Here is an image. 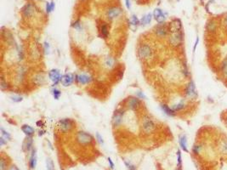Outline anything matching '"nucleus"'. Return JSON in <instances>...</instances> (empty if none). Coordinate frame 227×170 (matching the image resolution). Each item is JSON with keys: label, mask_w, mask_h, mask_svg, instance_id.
I'll return each instance as SVG.
<instances>
[{"label": "nucleus", "mask_w": 227, "mask_h": 170, "mask_svg": "<svg viewBox=\"0 0 227 170\" xmlns=\"http://www.w3.org/2000/svg\"><path fill=\"white\" fill-rule=\"evenodd\" d=\"M184 107H185V103H184V102H180V103H178L177 105H174V106H173V108H172V109H173V111L176 112V111H180V110H182Z\"/></svg>", "instance_id": "29"}, {"label": "nucleus", "mask_w": 227, "mask_h": 170, "mask_svg": "<svg viewBox=\"0 0 227 170\" xmlns=\"http://www.w3.org/2000/svg\"><path fill=\"white\" fill-rule=\"evenodd\" d=\"M37 125H38V127H42L41 125H43V123L41 121H38V122H37Z\"/></svg>", "instance_id": "47"}, {"label": "nucleus", "mask_w": 227, "mask_h": 170, "mask_svg": "<svg viewBox=\"0 0 227 170\" xmlns=\"http://www.w3.org/2000/svg\"><path fill=\"white\" fill-rule=\"evenodd\" d=\"M114 62L115 61H114V60H113V58L107 57L106 59V61H105V65H106L108 68H111L114 66Z\"/></svg>", "instance_id": "24"}, {"label": "nucleus", "mask_w": 227, "mask_h": 170, "mask_svg": "<svg viewBox=\"0 0 227 170\" xmlns=\"http://www.w3.org/2000/svg\"><path fill=\"white\" fill-rule=\"evenodd\" d=\"M77 141L80 145H89L93 141V136L89 133L83 131H80L77 134Z\"/></svg>", "instance_id": "5"}, {"label": "nucleus", "mask_w": 227, "mask_h": 170, "mask_svg": "<svg viewBox=\"0 0 227 170\" xmlns=\"http://www.w3.org/2000/svg\"><path fill=\"white\" fill-rule=\"evenodd\" d=\"M126 105L128 106V109L132 110V111H135V110L139 109V107L141 105L140 98L138 97H129L126 101Z\"/></svg>", "instance_id": "7"}, {"label": "nucleus", "mask_w": 227, "mask_h": 170, "mask_svg": "<svg viewBox=\"0 0 227 170\" xmlns=\"http://www.w3.org/2000/svg\"><path fill=\"white\" fill-rule=\"evenodd\" d=\"M138 56L142 61H150L153 57L154 51L149 44H141L138 48Z\"/></svg>", "instance_id": "1"}, {"label": "nucleus", "mask_w": 227, "mask_h": 170, "mask_svg": "<svg viewBox=\"0 0 227 170\" xmlns=\"http://www.w3.org/2000/svg\"><path fill=\"white\" fill-rule=\"evenodd\" d=\"M177 161H178V165H180L182 162L181 152H180V151H178V152H177Z\"/></svg>", "instance_id": "37"}, {"label": "nucleus", "mask_w": 227, "mask_h": 170, "mask_svg": "<svg viewBox=\"0 0 227 170\" xmlns=\"http://www.w3.org/2000/svg\"><path fill=\"white\" fill-rule=\"evenodd\" d=\"M185 93H186L187 96L190 98H196L197 96V89H196L195 83L192 81H191L190 83H188V85H187V87H186Z\"/></svg>", "instance_id": "12"}, {"label": "nucleus", "mask_w": 227, "mask_h": 170, "mask_svg": "<svg viewBox=\"0 0 227 170\" xmlns=\"http://www.w3.org/2000/svg\"><path fill=\"white\" fill-rule=\"evenodd\" d=\"M156 128V123L149 116H144L141 119V128L142 131L145 134H150L153 131H155Z\"/></svg>", "instance_id": "2"}, {"label": "nucleus", "mask_w": 227, "mask_h": 170, "mask_svg": "<svg viewBox=\"0 0 227 170\" xmlns=\"http://www.w3.org/2000/svg\"><path fill=\"white\" fill-rule=\"evenodd\" d=\"M100 32H101V35L103 36V37H105V38H106V37H108V34H109V30H108V27L106 24H102L100 27Z\"/></svg>", "instance_id": "23"}, {"label": "nucleus", "mask_w": 227, "mask_h": 170, "mask_svg": "<svg viewBox=\"0 0 227 170\" xmlns=\"http://www.w3.org/2000/svg\"><path fill=\"white\" fill-rule=\"evenodd\" d=\"M72 27H73L74 29L76 30H81V24H80V21L79 20H77V21H75L74 23L72 25Z\"/></svg>", "instance_id": "34"}, {"label": "nucleus", "mask_w": 227, "mask_h": 170, "mask_svg": "<svg viewBox=\"0 0 227 170\" xmlns=\"http://www.w3.org/2000/svg\"><path fill=\"white\" fill-rule=\"evenodd\" d=\"M96 139H97V140H98V141H99L100 144H104V140H103L102 136H101V135L100 134V133H96Z\"/></svg>", "instance_id": "38"}, {"label": "nucleus", "mask_w": 227, "mask_h": 170, "mask_svg": "<svg viewBox=\"0 0 227 170\" xmlns=\"http://www.w3.org/2000/svg\"><path fill=\"white\" fill-rule=\"evenodd\" d=\"M131 24L133 26H135V27H137L139 24H140V20H139L138 18H137L136 15H133V16H132V18H131Z\"/></svg>", "instance_id": "30"}, {"label": "nucleus", "mask_w": 227, "mask_h": 170, "mask_svg": "<svg viewBox=\"0 0 227 170\" xmlns=\"http://www.w3.org/2000/svg\"><path fill=\"white\" fill-rule=\"evenodd\" d=\"M155 33L156 34V35L158 36V37H165V36L167 35V33H168V29H167V27H165L164 25H163V24H160V25H158L157 27H155Z\"/></svg>", "instance_id": "15"}, {"label": "nucleus", "mask_w": 227, "mask_h": 170, "mask_svg": "<svg viewBox=\"0 0 227 170\" xmlns=\"http://www.w3.org/2000/svg\"><path fill=\"white\" fill-rule=\"evenodd\" d=\"M62 170H63V169H62Z\"/></svg>", "instance_id": "52"}, {"label": "nucleus", "mask_w": 227, "mask_h": 170, "mask_svg": "<svg viewBox=\"0 0 227 170\" xmlns=\"http://www.w3.org/2000/svg\"><path fill=\"white\" fill-rule=\"evenodd\" d=\"M226 23H227V15H226Z\"/></svg>", "instance_id": "49"}, {"label": "nucleus", "mask_w": 227, "mask_h": 170, "mask_svg": "<svg viewBox=\"0 0 227 170\" xmlns=\"http://www.w3.org/2000/svg\"><path fill=\"white\" fill-rule=\"evenodd\" d=\"M125 2H126V6H127V8L129 9L130 8H131V4H130V1L129 0H125Z\"/></svg>", "instance_id": "45"}, {"label": "nucleus", "mask_w": 227, "mask_h": 170, "mask_svg": "<svg viewBox=\"0 0 227 170\" xmlns=\"http://www.w3.org/2000/svg\"><path fill=\"white\" fill-rule=\"evenodd\" d=\"M124 164L126 165L128 170H136V168L135 167V165H133V164L130 163V162H127V161H124Z\"/></svg>", "instance_id": "33"}, {"label": "nucleus", "mask_w": 227, "mask_h": 170, "mask_svg": "<svg viewBox=\"0 0 227 170\" xmlns=\"http://www.w3.org/2000/svg\"><path fill=\"white\" fill-rule=\"evenodd\" d=\"M32 144H33L32 137L27 136V138L25 139V140H24V142H23V145H22L23 151H25V152H30L32 148Z\"/></svg>", "instance_id": "16"}, {"label": "nucleus", "mask_w": 227, "mask_h": 170, "mask_svg": "<svg viewBox=\"0 0 227 170\" xmlns=\"http://www.w3.org/2000/svg\"><path fill=\"white\" fill-rule=\"evenodd\" d=\"M107 160H108V162H109V164H110V168H111V169H114V163H113V162L111 161V159L110 158V157H108Z\"/></svg>", "instance_id": "42"}, {"label": "nucleus", "mask_w": 227, "mask_h": 170, "mask_svg": "<svg viewBox=\"0 0 227 170\" xmlns=\"http://www.w3.org/2000/svg\"><path fill=\"white\" fill-rule=\"evenodd\" d=\"M122 14V9L118 7H112V8L109 9L106 12V15L110 20H113V19L118 17Z\"/></svg>", "instance_id": "11"}, {"label": "nucleus", "mask_w": 227, "mask_h": 170, "mask_svg": "<svg viewBox=\"0 0 227 170\" xmlns=\"http://www.w3.org/2000/svg\"><path fill=\"white\" fill-rule=\"evenodd\" d=\"M34 82L37 83V85H43L44 83H45V77L43 74H37L35 76L34 78Z\"/></svg>", "instance_id": "21"}, {"label": "nucleus", "mask_w": 227, "mask_h": 170, "mask_svg": "<svg viewBox=\"0 0 227 170\" xmlns=\"http://www.w3.org/2000/svg\"><path fill=\"white\" fill-rule=\"evenodd\" d=\"M171 36L169 37V42L173 46H178L182 43L183 35L180 29H170Z\"/></svg>", "instance_id": "4"}, {"label": "nucleus", "mask_w": 227, "mask_h": 170, "mask_svg": "<svg viewBox=\"0 0 227 170\" xmlns=\"http://www.w3.org/2000/svg\"><path fill=\"white\" fill-rule=\"evenodd\" d=\"M7 169V162L3 158H1L0 160V170H5Z\"/></svg>", "instance_id": "32"}, {"label": "nucleus", "mask_w": 227, "mask_h": 170, "mask_svg": "<svg viewBox=\"0 0 227 170\" xmlns=\"http://www.w3.org/2000/svg\"><path fill=\"white\" fill-rule=\"evenodd\" d=\"M46 167H47V170H55L54 162L50 158H47V160H46Z\"/></svg>", "instance_id": "27"}, {"label": "nucleus", "mask_w": 227, "mask_h": 170, "mask_svg": "<svg viewBox=\"0 0 227 170\" xmlns=\"http://www.w3.org/2000/svg\"><path fill=\"white\" fill-rule=\"evenodd\" d=\"M151 18H152V15H151V14H147L146 15H145V16L140 20V24L143 26L150 24V22L151 21Z\"/></svg>", "instance_id": "22"}, {"label": "nucleus", "mask_w": 227, "mask_h": 170, "mask_svg": "<svg viewBox=\"0 0 227 170\" xmlns=\"http://www.w3.org/2000/svg\"><path fill=\"white\" fill-rule=\"evenodd\" d=\"M75 80H76V76L72 74V73H66V74L62 75L61 83L64 87H68V86H71L73 84Z\"/></svg>", "instance_id": "9"}, {"label": "nucleus", "mask_w": 227, "mask_h": 170, "mask_svg": "<svg viewBox=\"0 0 227 170\" xmlns=\"http://www.w3.org/2000/svg\"><path fill=\"white\" fill-rule=\"evenodd\" d=\"M137 96H138V98H140V99H145V95L143 94V92H140V91H138L137 92Z\"/></svg>", "instance_id": "39"}, {"label": "nucleus", "mask_w": 227, "mask_h": 170, "mask_svg": "<svg viewBox=\"0 0 227 170\" xmlns=\"http://www.w3.org/2000/svg\"><path fill=\"white\" fill-rule=\"evenodd\" d=\"M76 81L81 85L89 84L91 82V78L87 74H78L76 75Z\"/></svg>", "instance_id": "13"}, {"label": "nucleus", "mask_w": 227, "mask_h": 170, "mask_svg": "<svg viewBox=\"0 0 227 170\" xmlns=\"http://www.w3.org/2000/svg\"><path fill=\"white\" fill-rule=\"evenodd\" d=\"M52 94L54 99H59L61 95V90H59L58 89H55V88H54V89H52Z\"/></svg>", "instance_id": "26"}, {"label": "nucleus", "mask_w": 227, "mask_h": 170, "mask_svg": "<svg viewBox=\"0 0 227 170\" xmlns=\"http://www.w3.org/2000/svg\"><path fill=\"white\" fill-rule=\"evenodd\" d=\"M123 115H124V111L123 110H116L112 116V125L114 127H119L123 123Z\"/></svg>", "instance_id": "6"}, {"label": "nucleus", "mask_w": 227, "mask_h": 170, "mask_svg": "<svg viewBox=\"0 0 227 170\" xmlns=\"http://www.w3.org/2000/svg\"><path fill=\"white\" fill-rule=\"evenodd\" d=\"M198 42H199V37H197V39H196V42H195V44H194L193 51H195L196 49H197V44H198Z\"/></svg>", "instance_id": "44"}, {"label": "nucleus", "mask_w": 227, "mask_h": 170, "mask_svg": "<svg viewBox=\"0 0 227 170\" xmlns=\"http://www.w3.org/2000/svg\"><path fill=\"white\" fill-rule=\"evenodd\" d=\"M0 87H1V89L2 90H4V89H8L9 86H8V83H5L4 80H3V78H2L1 79V83H0Z\"/></svg>", "instance_id": "35"}, {"label": "nucleus", "mask_w": 227, "mask_h": 170, "mask_svg": "<svg viewBox=\"0 0 227 170\" xmlns=\"http://www.w3.org/2000/svg\"><path fill=\"white\" fill-rule=\"evenodd\" d=\"M21 130L27 136H32L35 134V129L28 124H24L21 126Z\"/></svg>", "instance_id": "17"}, {"label": "nucleus", "mask_w": 227, "mask_h": 170, "mask_svg": "<svg viewBox=\"0 0 227 170\" xmlns=\"http://www.w3.org/2000/svg\"><path fill=\"white\" fill-rule=\"evenodd\" d=\"M36 165H37V153H36L35 149H32L30 160H29V166L31 169H33L36 168Z\"/></svg>", "instance_id": "18"}, {"label": "nucleus", "mask_w": 227, "mask_h": 170, "mask_svg": "<svg viewBox=\"0 0 227 170\" xmlns=\"http://www.w3.org/2000/svg\"><path fill=\"white\" fill-rule=\"evenodd\" d=\"M207 27H208V29H209V31H214V29H215V23H214V21L209 22V23L208 24Z\"/></svg>", "instance_id": "36"}, {"label": "nucleus", "mask_w": 227, "mask_h": 170, "mask_svg": "<svg viewBox=\"0 0 227 170\" xmlns=\"http://www.w3.org/2000/svg\"><path fill=\"white\" fill-rule=\"evenodd\" d=\"M5 144H7V140L1 136V138H0V146H3V145H5Z\"/></svg>", "instance_id": "40"}, {"label": "nucleus", "mask_w": 227, "mask_h": 170, "mask_svg": "<svg viewBox=\"0 0 227 170\" xmlns=\"http://www.w3.org/2000/svg\"><path fill=\"white\" fill-rule=\"evenodd\" d=\"M9 170H19V169L17 167H15V166H12Z\"/></svg>", "instance_id": "46"}, {"label": "nucleus", "mask_w": 227, "mask_h": 170, "mask_svg": "<svg viewBox=\"0 0 227 170\" xmlns=\"http://www.w3.org/2000/svg\"><path fill=\"white\" fill-rule=\"evenodd\" d=\"M22 14L26 18H30L35 14V7L31 3H27L22 9Z\"/></svg>", "instance_id": "10"}, {"label": "nucleus", "mask_w": 227, "mask_h": 170, "mask_svg": "<svg viewBox=\"0 0 227 170\" xmlns=\"http://www.w3.org/2000/svg\"><path fill=\"white\" fill-rule=\"evenodd\" d=\"M161 109H162V111H163L166 115H168V116H175V111H173L172 108H170L169 106H167V105H165V104L161 105Z\"/></svg>", "instance_id": "19"}, {"label": "nucleus", "mask_w": 227, "mask_h": 170, "mask_svg": "<svg viewBox=\"0 0 227 170\" xmlns=\"http://www.w3.org/2000/svg\"><path fill=\"white\" fill-rule=\"evenodd\" d=\"M180 145L181 147V149L185 152H188V149H187V139L185 135H182L180 138Z\"/></svg>", "instance_id": "20"}, {"label": "nucleus", "mask_w": 227, "mask_h": 170, "mask_svg": "<svg viewBox=\"0 0 227 170\" xmlns=\"http://www.w3.org/2000/svg\"><path fill=\"white\" fill-rule=\"evenodd\" d=\"M226 122H227V117H226Z\"/></svg>", "instance_id": "50"}, {"label": "nucleus", "mask_w": 227, "mask_h": 170, "mask_svg": "<svg viewBox=\"0 0 227 170\" xmlns=\"http://www.w3.org/2000/svg\"><path fill=\"white\" fill-rule=\"evenodd\" d=\"M49 78L52 81L53 85H57L59 83H61L62 75L58 69H52L49 72Z\"/></svg>", "instance_id": "8"}, {"label": "nucleus", "mask_w": 227, "mask_h": 170, "mask_svg": "<svg viewBox=\"0 0 227 170\" xmlns=\"http://www.w3.org/2000/svg\"><path fill=\"white\" fill-rule=\"evenodd\" d=\"M0 130H1V134L3 138H4L6 140H11V135L9 134V133H8V132H7L6 130H4V128H0Z\"/></svg>", "instance_id": "25"}, {"label": "nucleus", "mask_w": 227, "mask_h": 170, "mask_svg": "<svg viewBox=\"0 0 227 170\" xmlns=\"http://www.w3.org/2000/svg\"><path fill=\"white\" fill-rule=\"evenodd\" d=\"M54 7H55V4H54V2H50V3H46V12L47 13H50L54 10Z\"/></svg>", "instance_id": "28"}, {"label": "nucleus", "mask_w": 227, "mask_h": 170, "mask_svg": "<svg viewBox=\"0 0 227 170\" xmlns=\"http://www.w3.org/2000/svg\"><path fill=\"white\" fill-rule=\"evenodd\" d=\"M177 170H180V169H177Z\"/></svg>", "instance_id": "51"}, {"label": "nucleus", "mask_w": 227, "mask_h": 170, "mask_svg": "<svg viewBox=\"0 0 227 170\" xmlns=\"http://www.w3.org/2000/svg\"><path fill=\"white\" fill-rule=\"evenodd\" d=\"M44 50H45L46 53H49V45L48 43H44Z\"/></svg>", "instance_id": "43"}, {"label": "nucleus", "mask_w": 227, "mask_h": 170, "mask_svg": "<svg viewBox=\"0 0 227 170\" xmlns=\"http://www.w3.org/2000/svg\"><path fill=\"white\" fill-rule=\"evenodd\" d=\"M75 123L70 118H63L61 119L57 123L58 128L60 131L63 132V133H68L70 132L73 128H74Z\"/></svg>", "instance_id": "3"}, {"label": "nucleus", "mask_w": 227, "mask_h": 170, "mask_svg": "<svg viewBox=\"0 0 227 170\" xmlns=\"http://www.w3.org/2000/svg\"><path fill=\"white\" fill-rule=\"evenodd\" d=\"M10 98H11V100L14 101V102H15V103H19V102H20V101L23 100V98H22V96H20V95H13Z\"/></svg>", "instance_id": "31"}, {"label": "nucleus", "mask_w": 227, "mask_h": 170, "mask_svg": "<svg viewBox=\"0 0 227 170\" xmlns=\"http://www.w3.org/2000/svg\"><path fill=\"white\" fill-rule=\"evenodd\" d=\"M199 151H200V146H199V145H195V146L193 147V152L195 154L199 153Z\"/></svg>", "instance_id": "41"}, {"label": "nucleus", "mask_w": 227, "mask_h": 170, "mask_svg": "<svg viewBox=\"0 0 227 170\" xmlns=\"http://www.w3.org/2000/svg\"><path fill=\"white\" fill-rule=\"evenodd\" d=\"M44 134V131H39V134H38V135L39 136H42L43 134Z\"/></svg>", "instance_id": "48"}, {"label": "nucleus", "mask_w": 227, "mask_h": 170, "mask_svg": "<svg viewBox=\"0 0 227 170\" xmlns=\"http://www.w3.org/2000/svg\"><path fill=\"white\" fill-rule=\"evenodd\" d=\"M153 16H154L155 20L158 22L159 24L163 23V21L165 20L166 17H165L164 13L163 12V10L160 9H156L153 12Z\"/></svg>", "instance_id": "14"}]
</instances>
